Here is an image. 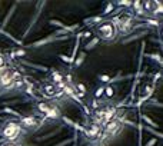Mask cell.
I'll return each instance as SVG.
<instances>
[{"label": "cell", "mask_w": 163, "mask_h": 146, "mask_svg": "<svg viewBox=\"0 0 163 146\" xmlns=\"http://www.w3.org/2000/svg\"><path fill=\"white\" fill-rule=\"evenodd\" d=\"M21 130L23 128H21L20 122L7 120L0 126V136L7 142H16L17 138L21 135Z\"/></svg>", "instance_id": "cell-1"}, {"label": "cell", "mask_w": 163, "mask_h": 146, "mask_svg": "<svg viewBox=\"0 0 163 146\" xmlns=\"http://www.w3.org/2000/svg\"><path fill=\"white\" fill-rule=\"evenodd\" d=\"M96 33L102 40H106V42L113 40L117 36L116 25L113 22H103L96 27Z\"/></svg>", "instance_id": "cell-2"}, {"label": "cell", "mask_w": 163, "mask_h": 146, "mask_svg": "<svg viewBox=\"0 0 163 146\" xmlns=\"http://www.w3.org/2000/svg\"><path fill=\"white\" fill-rule=\"evenodd\" d=\"M13 82H14V77L10 72H4L0 75V89H6L9 86H12Z\"/></svg>", "instance_id": "cell-3"}, {"label": "cell", "mask_w": 163, "mask_h": 146, "mask_svg": "<svg viewBox=\"0 0 163 146\" xmlns=\"http://www.w3.org/2000/svg\"><path fill=\"white\" fill-rule=\"evenodd\" d=\"M20 125L21 128H27V129H36L39 126V122L36 120V117L33 116H26L20 119Z\"/></svg>", "instance_id": "cell-4"}, {"label": "cell", "mask_w": 163, "mask_h": 146, "mask_svg": "<svg viewBox=\"0 0 163 146\" xmlns=\"http://www.w3.org/2000/svg\"><path fill=\"white\" fill-rule=\"evenodd\" d=\"M39 108L42 109L43 112L46 113V116L50 117V119H59L60 117V112H59V109L56 106H39Z\"/></svg>", "instance_id": "cell-5"}, {"label": "cell", "mask_w": 163, "mask_h": 146, "mask_svg": "<svg viewBox=\"0 0 163 146\" xmlns=\"http://www.w3.org/2000/svg\"><path fill=\"white\" fill-rule=\"evenodd\" d=\"M122 129V125L119 120H110L106 126V133L107 135H116Z\"/></svg>", "instance_id": "cell-6"}, {"label": "cell", "mask_w": 163, "mask_h": 146, "mask_svg": "<svg viewBox=\"0 0 163 146\" xmlns=\"http://www.w3.org/2000/svg\"><path fill=\"white\" fill-rule=\"evenodd\" d=\"M43 92H45L46 96H54L56 92H57V89H56V86H53V85H45V86H43Z\"/></svg>", "instance_id": "cell-7"}, {"label": "cell", "mask_w": 163, "mask_h": 146, "mask_svg": "<svg viewBox=\"0 0 163 146\" xmlns=\"http://www.w3.org/2000/svg\"><path fill=\"white\" fill-rule=\"evenodd\" d=\"M105 92H106V95H107L109 97H112L113 95H114V90H113V88H106Z\"/></svg>", "instance_id": "cell-8"}, {"label": "cell", "mask_w": 163, "mask_h": 146, "mask_svg": "<svg viewBox=\"0 0 163 146\" xmlns=\"http://www.w3.org/2000/svg\"><path fill=\"white\" fill-rule=\"evenodd\" d=\"M0 146H20V145H19V143H16V142H7V140H4V142L2 143Z\"/></svg>", "instance_id": "cell-9"}, {"label": "cell", "mask_w": 163, "mask_h": 146, "mask_svg": "<svg viewBox=\"0 0 163 146\" xmlns=\"http://www.w3.org/2000/svg\"><path fill=\"white\" fill-rule=\"evenodd\" d=\"M103 92H105V89H103V88H99V89H97V90H96V96L99 97V96H100V95H102V93H103Z\"/></svg>", "instance_id": "cell-10"}, {"label": "cell", "mask_w": 163, "mask_h": 146, "mask_svg": "<svg viewBox=\"0 0 163 146\" xmlns=\"http://www.w3.org/2000/svg\"><path fill=\"white\" fill-rule=\"evenodd\" d=\"M77 88H79V90H80V92H86V88H84V86H83L82 83H79V85H77Z\"/></svg>", "instance_id": "cell-11"}, {"label": "cell", "mask_w": 163, "mask_h": 146, "mask_svg": "<svg viewBox=\"0 0 163 146\" xmlns=\"http://www.w3.org/2000/svg\"><path fill=\"white\" fill-rule=\"evenodd\" d=\"M147 23H150V25H155V26H159V22H157V20H147Z\"/></svg>", "instance_id": "cell-12"}, {"label": "cell", "mask_w": 163, "mask_h": 146, "mask_svg": "<svg viewBox=\"0 0 163 146\" xmlns=\"http://www.w3.org/2000/svg\"><path fill=\"white\" fill-rule=\"evenodd\" d=\"M4 66V57L0 54V67H3Z\"/></svg>", "instance_id": "cell-13"}, {"label": "cell", "mask_w": 163, "mask_h": 146, "mask_svg": "<svg viewBox=\"0 0 163 146\" xmlns=\"http://www.w3.org/2000/svg\"><path fill=\"white\" fill-rule=\"evenodd\" d=\"M60 79H62V77H60V76L56 73V75H54V82H60Z\"/></svg>", "instance_id": "cell-14"}, {"label": "cell", "mask_w": 163, "mask_h": 146, "mask_svg": "<svg viewBox=\"0 0 163 146\" xmlns=\"http://www.w3.org/2000/svg\"><path fill=\"white\" fill-rule=\"evenodd\" d=\"M155 143H156V139H152L150 142L147 143V146H152V145H155Z\"/></svg>", "instance_id": "cell-15"}, {"label": "cell", "mask_w": 163, "mask_h": 146, "mask_svg": "<svg viewBox=\"0 0 163 146\" xmlns=\"http://www.w3.org/2000/svg\"><path fill=\"white\" fill-rule=\"evenodd\" d=\"M102 82H109V77L107 76H102Z\"/></svg>", "instance_id": "cell-16"}, {"label": "cell", "mask_w": 163, "mask_h": 146, "mask_svg": "<svg viewBox=\"0 0 163 146\" xmlns=\"http://www.w3.org/2000/svg\"><path fill=\"white\" fill-rule=\"evenodd\" d=\"M110 10H112V6H107V9H106V13H109Z\"/></svg>", "instance_id": "cell-17"}, {"label": "cell", "mask_w": 163, "mask_h": 146, "mask_svg": "<svg viewBox=\"0 0 163 146\" xmlns=\"http://www.w3.org/2000/svg\"><path fill=\"white\" fill-rule=\"evenodd\" d=\"M162 36H163V27H162Z\"/></svg>", "instance_id": "cell-18"}, {"label": "cell", "mask_w": 163, "mask_h": 146, "mask_svg": "<svg viewBox=\"0 0 163 146\" xmlns=\"http://www.w3.org/2000/svg\"><path fill=\"white\" fill-rule=\"evenodd\" d=\"M93 146H100V145H93Z\"/></svg>", "instance_id": "cell-19"}]
</instances>
